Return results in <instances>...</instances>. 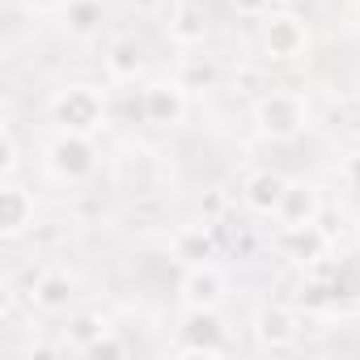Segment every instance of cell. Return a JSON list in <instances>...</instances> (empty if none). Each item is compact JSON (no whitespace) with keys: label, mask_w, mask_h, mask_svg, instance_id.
Instances as JSON below:
<instances>
[{"label":"cell","mask_w":360,"mask_h":360,"mask_svg":"<svg viewBox=\"0 0 360 360\" xmlns=\"http://www.w3.org/2000/svg\"><path fill=\"white\" fill-rule=\"evenodd\" d=\"M56 119L68 131H77V136H89L94 127H102V98H98V89L72 85L68 94H60L56 98Z\"/></svg>","instance_id":"cell-1"},{"label":"cell","mask_w":360,"mask_h":360,"mask_svg":"<svg viewBox=\"0 0 360 360\" xmlns=\"http://www.w3.org/2000/svg\"><path fill=\"white\" fill-rule=\"evenodd\" d=\"M259 127L271 136V140H288L305 127V106L297 94H271L259 102Z\"/></svg>","instance_id":"cell-2"},{"label":"cell","mask_w":360,"mask_h":360,"mask_svg":"<svg viewBox=\"0 0 360 360\" xmlns=\"http://www.w3.org/2000/svg\"><path fill=\"white\" fill-rule=\"evenodd\" d=\"M51 169L64 174V178H85V174L94 169V148H89V140L77 136V131H68V136L51 148Z\"/></svg>","instance_id":"cell-3"},{"label":"cell","mask_w":360,"mask_h":360,"mask_svg":"<svg viewBox=\"0 0 360 360\" xmlns=\"http://www.w3.org/2000/svg\"><path fill=\"white\" fill-rule=\"evenodd\" d=\"M183 301L195 309V314H212L221 301H225V280L217 276V271H208V267H200V271H191L187 280H183Z\"/></svg>","instance_id":"cell-4"},{"label":"cell","mask_w":360,"mask_h":360,"mask_svg":"<svg viewBox=\"0 0 360 360\" xmlns=\"http://www.w3.org/2000/svg\"><path fill=\"white\" fill-rule=\"evenodd\" d=\"M30 221H34V200L22 187L9 183L5 191H0V229H5V238H18Z\"/></svg>","instance_id":"cell-5"},{"label":"cell","mask_w":360,"mask_h":360,"mask_svg":"<svg viewBox=\"0 0 360 360\" xmlns=\"http://www.w3.org/2000/svg\"><path fill=\"white\" fill-rule=\"evenodd\" d=\"M284 195H288V187H284L280 174H255L250 183H246V200H250L255 212H280Z\"/></svg>","instance_id":"cell-6"},{"label":"cell","mask_w":360,"mask_h":360,"mask_svg":"<svg viewBox=\"0 0 360 360\" xmlns=\"http://www.w3.org/2000/svg\"><path fill=\"white\" fill-rule=\"evenodd\" d=\"M301 43H305V30L297 26V18H271V26H267L271 56H297Z\"/></svg>","instance_id":"cell-7"},{"label":"cell","mask_w":360,"mask_h":360,"mask_svg":"<svg viewBox=\"0 0 360 360\" xmlns=\"http://www.w3.org/2000/svg\"><path fill=\"white\" fill-rule=\"evenodd\" d=\"M34 297H39V305H47V309H60V305L68 301V280H64V276H43Z\"/></svg>","instance_id":"cell-8"},{"label":"cell","mask_w":360,"mask_h":360,"mask_svg":"<svg viewBox=\"0 0 360 360\" xmlns=\"http://www.w3.org/2000/svg\"><path fill=\"white\" fill-rule=\"evenodd\" d=\"M259 335H263V343H276V347H280V343L292 335V326H288L284 314H271V309H267V314L259 318Z\"/></svg>","instance_id":"cell-9"},{"label":"cell","mask_w":360,"mask_h":360,"mask_svg":"<svg viewBox=\"0 0 360 360\" xmlns=\"http://www.w3.org/2000/svg\"><path fill=\"white\" fill-rule=\"evenodd\" d=\"M98 18H102V9L94 5V0H77V5L68 9V22H72V30H81V34H85V30H94V22H98Z\"/></svg>","instance_id":"cell-10"},{"label":"cell","mask_w":360,"mask_h":360,"mask_svg":"<svg viewBox=\"0 0 360 360\" xmlns=\"http://www.w3.org/2000/svg\"><path fill=\"white\" fill-rule=\"evenodd\" d=\"M136 64H140V60H136V51H131L127 43H119V47H115V60H110V72H115V77H131V72H136Z\"/></svg>","instance_id":"cell-11"},{"label":"cell","mask_w":360,"mask_h":360,"mask_svg":"<svg viewBox=\"0 0 360 360\" xmlns=\"http://www.w3.org/2000/svg\"><path fill=\"white\" fill-rule=\"evenodd\" d=\"M148 106H153V119H161L165 110H169V115H178V94H169V98H165V89H148Z\"/></svg>","instance_id":"cell-12"},{"label":"cell","mask_w":360,"mask_h":360,"mask_svg":"<svg viewBox=\"0 0 360 360\" xmlns=\"http://www.w3.org/2000/svg\"><path fill=\"white\" fill-rule=\"evenodd\" d=\"M246 9H263V0H246Z\"/></svg>","instance_id":"cell-13"}]
</instances>
